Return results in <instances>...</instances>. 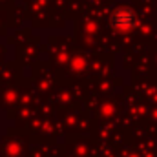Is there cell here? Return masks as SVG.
<instances>
[{
    "mask_svg": "<svg viewBox=\"0 0 157 157\" xmlns=\"http://www.w3.org/2000/svg\"><path fill=\"white\" fill-rule=\"evenodd\" d=\"M113 24L121 28V29H126V28H130L132 24H133V13L130 11V9H117L115 13H113Z\"/></svg>",
    "mask_w": 157,
    "mask_h": 157,
    "instance_id": "cell-1",
    "label": "cell"
}]
</instances>
